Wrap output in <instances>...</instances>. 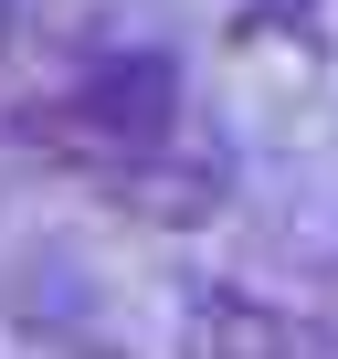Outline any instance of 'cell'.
Returning a JSON list of instances; mask_svg holds the SVG:
<instances>
[{"label": "cell", "instance_id": "1", "mask_svg": "<svg viewBox=\"0 0 338 359\" xmlns=\"http://www.w3.org/2000/svg\"><path fill=\"white\" fill-rule=\"evenodd\" d=\"M22 137L53 148V158H85V169H148L169 137H180V64L169 53H85L53 95L22 106Z\"/></svg>", "mask_w": 338, "mask_h": 359}, {"label": "cell", "instance_id": "2", "mask_svg": "<svg viewBox=\"0 0 338 359\" xmlns=\"http://www.w3.org/2000/svg\"><path fill=\"white\" fill-rule=\"evenodd\" d=\"M180 338H191V359H306V327L275 317V306H254L243 285H201Z\"/></svg>", "mask_w": 338, "mask_h": 359}]
</instances>
